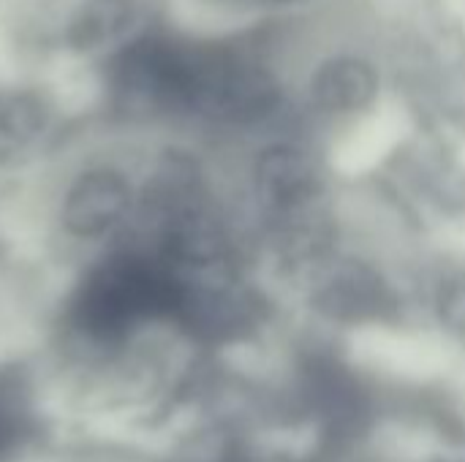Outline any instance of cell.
I'll list each match as a JSON object with an SVG mask.
<instances>
[{
	"label": "cell",
	"instance_id": "6da1fadb",
	"mask_svg": "<svg viewBox=\"0 0 465 462\" xmlns=\"http://www.w3.org/2000/svg\"><path fill=\"white\" fill-rule=\"evenodd\" d=\"M52 163L57 169L44 199L52 245L71 256L76 267L128 240L139 207L142 169H134L117 150V139L93 144L71 161L57 152Z\"/></svg>",
	"mask_w": 465,
	"mask_h": 462
},
{
	"label": "cell",
	"instance_id": "7a4b0ae2",
	"mask_svg": "<svg viewBox=\"0 0 465 462\" xmlns=\"http://www.w3.org/2000/svg\"><path fill=\"white\" fill-rule=\"evenodd\" d=\"M283 101V84L264 60L226 44H196L191 120L218 128H256L270 123Z\"/></svg>",
	"mask_w": 465,
	"mask_h": 462
},
{
	"label": "cell",
	"instance_id": "3957f363",
	"mask_svg": "<svg viewBox=\"0 0 465 462\" xmlns=\"http://www.w3.org/2000/svg\"><path fill=\"white\" fill-rule=\"evenodd\" d=\"M63 95L38 76L0 79V180L44 169L63 150Z\"/></svg>",
	"mask_w": 465,
	"mask_h": 462
},
{
	"label": "cell",
	"instance_id": "277c9868",
	"mask_svg": "<svg viewBox=\"0 0 465 462\" xmlns=\"http://www.w3.org/2000/svg\"><path fill=\"white\" fill-rule=\"evenodd\" d=\"M308 308L332 327L360 329L398 324L403 297L371 259L335 253L308 280Z\"/></svg>",
	"mask_w": 465,
	"mask_h": 462
},
{
	"label": "cell",
	"instance_id": "5b68a950",
	"mask_svg": "<svg viewBox=\"0 0 465 462\" xmlns=\"http://www.w3.org/2000/svg\"><path fill=\"white\" fill-rule=\"evenodd\" d=\"M251 193L259 221L302 212L330 202L324 161L297 139L264 144L251 163Z\"/></svg>",
	"mask_w": 465,
	"mask_h": 462
},
{
	"label": "cell",
	"instance_id": "8992f818",
	"mask_svg": "<svg viewBox=\"0 0 465 462\" xmlns=\"http://www.w3.org/2000/svg\"><path fill=\"white\" fill-rule=\"evenodd\" d=\"M150 25L147 0H68L57 16L54 52L71 63L98 65Z\"/></svg>",
	"mask_w": 465,
	"mask_h": 462
},
{
	"label": "cell",
	"instance_id": "52a82bcc",
	"mask_svg": "<svg viewBox=\"0 0 465 462\" xmlns=\"http://www.w3.org/2000/svg\"><path fill=\"white\" fill-rule=\"evenodd\" d=\"M262 242L283 275L308 280L322 264L341 253V226L327 202L302 212L262 221Z\"/></svg>",
	"mask_w": 465,
	"mask_h": 462
},
{
	"label": "cell",
	"instance_id": "ba28073f",
	"mask_svg": "<svg viewBox=\"0 0 465 462\" xmlns=\"http://www.w3.org/2000/svg\"><path fill=\"white\" fill-rule=\"evenodd\" d=\"M381 93V74L376 63L357 52H338L324 57L308 79L311 106L332 120H346L368 112Z\"/></svg>",
	"mask_w": 465,
	"mask_h": 462
},
{
	"label": "cell",
	"instance_id": "9c48e42d",
	"mask_svg": "<svg viewBox=\"0 0 465 462\" xmlns=\"http://www.w3.org/2000/svg\"><path fill=\"white\" fill-rule=\"evenodd\" d=\"M430 313L447 338L465 346V264L444 270L433 280Z\"/></svg>",
	"mask_w": 465,
	"mask_h": 462
},
{
	"label": "cell",
	"instance_id": "30bf717a",
	"mask_svg": "<svg viewBox=\"0 0 465 462\" xmlns=\"http://www.w3.org/2000/svg\"><path fill=\"white\" fill-rule=\"evenodd\" d=\"M259 3L275 5V8H289V5H302V3H308V0H259Z\"/></svg>",
	"mask_w": 465,
	"mask_h": 462
},
{
	"label": "cell",
	"instance_id": "8fae6325",
	"mask_svg": "<svg viewBox=\"0 0 465 462\" xmlns=\"http://www.w3.org/2000/svg\"><path fill=\"white\" fill-rule=\"evenodd\" d=\"M428 462H465V457H444V455H439V457H433V460Z\"/></svg>",
	"mask_w": 465,
	"mask_h": 462
}]
</instances>
